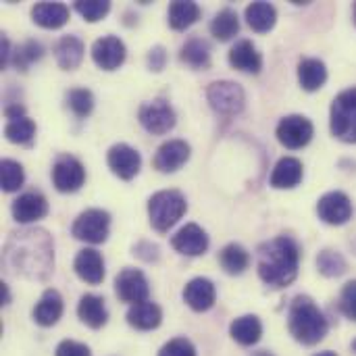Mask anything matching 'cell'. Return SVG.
<instances>
[{
    "instance_id": "1",
    "label": "cell",
    "mask_w": 356,
    "mask_h": 356,
    "mask_svg": "<svg viewBox=\"0 0 356 356\" xmlns=\"http://www.w3.org/2000/svg\"><path fill=\"white\" fill-rule=\"evenodd\" d=\"M2 265L27 280H46L54 269V242L42 227L13 232L2 250Z\"/></svg>"
},
{
    "instance_id": "2",
    "label": "cell",
    "mask_w": 356,
    "mask_h": 356,
    "mask_svg": "<svg viewBox=\"0 0 356 356\" xmlns=\"http://www.w3.org/2000/svg\"><path fill=\"white\" fill-rule=\"evenodd\" d=\"M300 246L290 236H277L269 242H263L257 250V271L259 277L269 288H286L298 275Z\"/></svg>"
},
{
    "instance_id": "3",
    "label": "cell",
    "mask_w": 356,
    "mask_h": 356,
    "mask_svg": "<svg viewBox=\"0 0 356 356\" xmlns=\"http://www.w3.org/2000/svg\"><path fill=\"white\" fill-rule=\"evenodd\" d=\"M288 330L296 342L305 346H315L327 336L330 323L323 311L313 302V298L296 296L288 311Z\"/></svg>"
},
{
    "instance_id": "4",
    "label": "cell",
    "mask_w": 356,
    "mask_h": 356,
    "mask_svg": "<svg viewBox=\"0 0 356 356\" xmlns=\"http://www.w3.org/2000/svg\"><path fill=\"white\" fill-rule=\"evenodd\" d=\"M188 211L186 196L179 190H161L148 200V219L150 225L165 234L169 232Z\"/></svg>"
},
{
    "instance_id": "5",
    "label": "cell",
    "mask_w": 356,
    "mask_h": 356,
    "mask_svg": "<svg viewBox=\"0 0 356 356\" xmlns=\"http://www.w3.org/2000/svg\"><path fill=\"white\" fill-rule=\"evenodd\" d=\"M330 127L338 140L356 144V88H348L334 98L330 111Z\"/></svg>"
},
{
    "instance_id": "6",
    "label": "cell",
    "mask_w": 356,
    "mask_h": 356,
    "mask_svg": "<svg viewBox=\"0 0 356 356\" xmlns=\"http://www.w3.org/2000/svg\"><path fill=\"white\" fill-rule=\"evenodd\" d=\"M207 100L217 115L236 117L244 111L246 94L240 83L223 79V81H213L207 88Z\"/></svg>"
},
{
    "instance_id": "7",
    "label": "cell",
    "mask_w": 356,
    "mask_h": 356,
    "mask_svg": "<svg viewBox=\"0 0 356 356\" xmlns=\"http://www.w3.org/2000/svg\"><path fill=\"white\" fill-rule=\"evenodd\" d=\"M108 232H111V215L102 209L83 211L71 225V236L86 244L106 242Z\"/></svg>"
},
{
    "instance_id": "8",
    "label": "cell",
    "mask_w": 356,
    "mask_h": 356,
    "mask_svg": "<svg viewBox=\"0 0 356 356\" xmlns=\"http://www.w3.org/2000/svg\"><path fill=\"white\" fill-rule=\"evenodd\" d=\"M138 121L140 125L148 131V134H154V136H163V134H169L175 123H177V115L173 111V106L169 104V100L165 98H154V100H148L140 106L138 111Z\"/></svg>"
},
{
    "instance_id": "9",
    "label": "cell",
    "mask_w": 356,
    "mask_h": 356,
    "mask_svg": "<svg viewBox=\"0 0 356 356\" xmlns=\"http://www.w3.org/2000/svg\"><path fill=\"white\" fill-rule=\"evenodd\" d=\"M275 136L282 146L290 150H298V148H305L313 140L315 127L311 119H307L305 115H288L277 123Z\"/></svg>"
},
{
    "instance_id": "10",
    "label": "cell",
    "mask_w": 356,
    "mask_h": 356,
    "mask_svg": "<svg viewBox=\"0 0 356 356\" xmlns=\"http://www.w3.org/2000/svg\"><path fill=\"white\" fill-rule=\"evenodd\" d=\"M52 184L63 194H73L86 184V167L71 154H60L52 165Z\"/></svg>"
},
{
    "instance_id": "11",
    "label": "cell",
    "mask_w": 356,
    "mask_h": 356,
    "mask_svg": "<svg viewBox=\"0 0 356 356\" xmlns=\"http://www.w3.org/2000/svg\"><path fill=\"white\" fill-rule=\"evenodd\" d=\"M115 292H117L121 302H127V305L134 307V305H140V302L148 300L150 284H148L146 275L140 269L125 267L115 277Z\"/></svg>"
},
{
    "instance_id": "12",
    "label": "cell",
    "mask_w": 356,
    "mask_h": 356,
    "mask_svg": "<svg viewBox=\"0 0 356 356\" xmlns=\"http://www.w3.org/2000/svg\"><path fill=\"white\" fill-rule=\"evenodd\" d=\"M106 165L108 169L119 177V179H134L140 173L142 167V156L136 148H131L125 142L113 144L106 152Z\"/></svg>"
},
{
    "instance_id": "13",
    "label": "cell",
    "mask_w": 356,
    "mask_h": 356,
    "mask_svg": "<svg viewBox=\"0 0 356 356\" xmlns=\"http://www.w3.org/2000/svg\"><path fill=\"white\" fill-rule=\"evenodd\" d=\"M317 215L327 225H344L353 219V202L344 192H327L317 202Z\"/></svg>"
},
{
    "instance_id": "14",
    "label": "cell",
    "mask_w": 356,
    "mask_h": 356,
    "mask_svg": "<svg viewBox=\"0 0 356 356\" xmlns=\"http://www.w3.org/2000/svg\"><path fill=\"white\" fill-rule=\"evenodd\" d=\"M127 48L117 35H102L92 44V60L102 71H115L125 63Z\"/></svg>"
},
{
    "instance_id": "15",
    "label": "cell",
    "mask_w": 356,
    "mask_h": 356,
    "mask_svg": "<svg viewBox=\"0 0 356 356\" xmlns=\"http://www.w3.org/2000/svg\"><path fill=\"white\" fill-rule=\"evenodd\" d=\"M190 159V144L184 140H167L163 142L152 159V165L161 173H173L181 169Z\"/></svg>"
},
{
    "instance_id": "16",
    "label": "cell",
    "mask_w": 356,
    "mask_h": 356,
    "mask_svg": "<svg viewBox=\"0 0 356 356\" xmlns=\"http://www.w3.org/2000/svg\"><path fill=\"white\" fill-rule=\"evenodd\" d=\"M10 213L17 223H35L48 215V200L42 192H23L19 198L13 200Z\"/></svg>"
},
{
    "instance_id": "17",
    "label": "cell",
    "mask_w": 356,
    "mask_h": 356,
    "mask_svg": "<svg viewBox=\"0 0 356 356\" xmlns=\"http://www.w3.org/2000/svg\"><path fill=\"white\" fill-rule=\"evenodd\" d=\"M171 246L184 257H200L209 250V236L200 225L188 223L171 238Z\"/></svg>"
},
{
    "instance_id": "18",
    "label": "cell",
    "mask_w": 356,
    "mask_h": 356,
    "mask_svg": "<svg viewBox=\"0 0 356 356\" xmlns=\"http://www.w3.org/2000/svg\"><path fill=\"white\" fill-rule=\"evenodd\" d=\"M184 300L196 313L211 311L215 307V300H217L215 284L211 280H207V277H194V280H190L186 284V288H184Z\"/></svg>"
},
{
    "instance_id": "19",
    "label": "cell",
    "mask_w": 356,
    "mask_h": 356,
    "mask_svg": "<svg viewBox=\"0 0 356 356\" xmlns=\"http://www.w3.org/2000/svg\"><path fill=\"white\" fill-rule=\"evenodd\" d=\"M73 269H75L77 277L90 286H98L104 280V259L94 248L79 250L75 261H73Z\"/></svg>"
},
{
    "instance_id": "20",
    "label": "cell",
    "mask_w": 356,
    "mask_h": 356,
    "mask_svg": "<svg viewBox=\"0 0 356 356\" xmlns=\"http://www.w3.org/2000/svg\"><path fill=\"white\" fill-rule=\"evenodd\" d=\"M229 65L242 73L259 75L263 69V56L250 40H238L229 50Z\"/></svg>"
},
{
    "instance_id": "21",
    "label": "cell",
    "mask_w": 356,
    "mask_h": 356,
    "mask_svg": "<svg viewBox=\"0 0 356 356\" xmlns=\"http://www.w3.org/2000/svg\"><path fill=\"white\" fill-rule=\"evenodd\" d=\"M63 311H65V305H63V296L58 294V290L54 288H48L35 309H33V321L40 325V327H52L58 323V319L63 317Z\"/></svg>"
},
{
    "instance_id": "22",
    "label": "cell",
    "mask_w": 356,
    "mask_h": 356,
    "mask_svg": "<svg viewBox=\"0 0 356 356\" xmlns=\"http://www.w3.org/2000/svg\"><path fill=\"white\" fill-rule=\"evenodd\" d=\"M31 21L44 29H60L69 21V6L63 2H38L31 6Z\"/></svg>"
},
{
    "instance_id": "23",
    "label": "cell",
    "mask_w": 356,
    "mask_h": 356,
    "mask_svg": "<svg viewBox=\"0 0 356 356\" xmlns=\"http://www.w3.org/2000/svg\"><path fill=\"white\" fill-rule=\"evenodd\" d=\"M54 58H56V65L65 71H73L81 65L83 60V52H86V46L83 42L77 38V35H63L54 48Z\"/></svg>"
},
{
    "instance_id": "24",
    "label": "cell",
    "mask_w": 356,
    "mask_h": 356,
    "mask_svg": "<svg viewBox=\"0 0 356 356\" xmlns=\"http://www.w3.org/2000/svg\"><path fill=\"white\" fill-rule=\"evenodd\" d=\"M302 163L294 156H284L271 171V186L275 190H292L302 181Z\"/></svg>"
},
{
    "instance_id": "25",
    "label": "cell",
    "mask_w": 356,
    "mask_h": 356,
    "mask_svg": "<svg viewBox=\"0 0 356 356\" xmlns=\"http://www.w3.org/2000/svg\"><path fill=\"white\" fill-rule=\"evenodd\" d=\"M77 317L92 330H100L108 321V311L102 296L96 294H83L77 305Z\"/></svg>"
},
{
    "instance_id": "26",
    "label": "cell",
    "mask_w": 356,
    "mask_h": 356,
    "mask_svg": "<svg viewBox=\"0 0 356 356\" xmlns=\"http://www.w3.org/2000/svg\"><path fill=\"white\" fill-rule=\"evenodd\" d=\"M127 323L134 327V330H140V332H150V330H156L163 321V311L159 305L146 300V302H140V305H134L129 307L127 311Z\"/></svg>"
},
{
    "instance_id": "27",
    "label": "cell",
    "mask_w": 356,
    "mask_h": 356,
    "mask_svg": "<svg viewBox=\"0 0 356 356\" xmlns=\"http://www.w3.org/2000/svg\"><path fill=\"white\" fill-rule=\"evenodd\" d=\"M229 336L242 346H254L263 336V323L257 315H242L232 321Z\"/></svg>"
},
{
    "instance_id": "28",
    "label": "cell",
    "mask_w": 356,
    "mask_h": 356,
    "mask_svg": "<svg viewBox=\"0 0 356 356\" xmlns=\"http://www.w3.org/2000/svg\"><path fill=\"white\" fill-rule=\"evenodd\" d=\"M200 6L196 2H186V0H175L169 4L167 10V21L169 27L175 31H186L188 27H192L198 19H200Z\"/></svg>"
},
{
    "instance_id": "29",
    "label": "cell",
    "mask_w": 356,
    "mask_h": 356,
    "mask_svg": "<svg viewBox=\"0 0 356 356\" xmlns=\"http://www.w3.org/2000/svg\"><path fill=\"white\" fill-rule=\"evenodd\" d=\"M298 81L302 90L317 92L327 81V67L321 58H300L298 63Z\"/></svg>"
},
{
    "instance_id": "30",
    "label": "cell",
    "mask_w": 356,
    "mask_h": 356,
    "mask_svg": "<svg viewBox=\"0 0 356 356\" xmlns=\"http://www.w3.org/2000/svg\"><path fill=\"white\" fill-rule=\"evenodd\" d=\"M181 63L192 69H209L211 67V46L202 38H190L179 50Z\"/></svg>"
},
{
    "instance_id": "31",
    "label": "cell",
    "mask_w": 356,
    "mask_h": 356,
    "mask_svg": "<svg viewBox=\"0 0 356 356\" xmlns=\"http://www.w3.org/2000/svg\"><path fill=\"white\" fill-rule=\"evenodd\" d=\"M275 21H277V8L273 4H269V2H252V4L246 6V23L257 33H265V31L273 29Z\"/></svg>"
},
{
    "instance_id": "32",
    "label": "cell",
    "mask_w": 356,
    "mask_h": 356,
    "mask_svg": "<svg viewBox=\"0 0 356 356\" xmlns=\"http://www.w3.org/2000/svg\"><path fill=\"white\" fill-rule=\"evenodd\" d=\"M209 29H211V33H213L215 40H219V42H229V40L236 38L238 31H240L238 13H236L234 8H221V10L213 17Z\"/></svg>"
},
{
    "instance_id": "33",
    "label": "cell",
    "mask_w": 356,
    "mask_h": 356,
    "mask_svg": "<svg viewBox=\"0 0 356 356\" xmlns=\"http://www.w3.org/2000/svg\"><path fill=\"white\" fill-rule=\"evenodd\" d=\"M219 263H221V267H223L225 273H229V275H242L248 269V265H250V254H248V250L242 244L232 242V244H227L219 252Z\"/></svg>"
},
{
    "instance_id": "34",
    "label": "cell",
    "mask_w": 356,
    "mask_h": 356,
    "mask_svg": "<svg viewBox=\"0 0 356 356\" xmlns=\"http://www.w3.org/2000/svg\"><path fill=\"white\" fill-rule=\"evenodd\" d=\"M4 138L10 144L27 146L35 138V123L29 117H21V119L6 121V125H4Z\"/></svg>"
},
{
    "instance_id": "35",
    "label": "cell",
    "mask_w": 356,
    "mask_h": 356,
    "mask_svg": "<svg viewBox=\"0 0 356 356\" xmlns=\"http://www.w3.org/2000/svg\"><path fill=\"white\" fill-rule=\"evenodd\" d=\"M42 56H44V46L40 42H35V40H27V42H23L21 46H17L13 50L10 63H13V67L17 71H27Z\"/></svg>"
},
{
    "instance_id": "36",
    "label": "cell",
    "mask_w": 356,
    "mask_h": 356,
    "mask_svg": "<svg viewBox=\"0 0 356 356\" xmlns=\"http://www.w3.org/2000/svg\"><path fill=\"white\" fill-rule=\"evenodd\" d=\"M94 102H96V100H94V94H92L88 88H73V90L67 92V106H69V111H71L75 117H79V119L92 115Z\"/></svg>"
},
{
    "instance_id": "37",
    "label": "cell",
    "mask_w": 356,
    "mask_h": 356,
    "mask_svg": "<svg viewBox=\"0 0 356 356\" xmlns=\"http://www.w3.org/2000/svg\"><path fill=\"white\" fill-rule=\"evenodd\" d=\"M317 267L319 271L325 275V277H340L346 273L348 265H346V259L338 252V250H332V248H325L319 252L317 257Z\"/></svg>"
},
{
    "instance_id": "38",
    "label": "cell",
    "mask_w": 356,
    "mask_h": 356,
    "mask_svg": "<svg viewBox=\"0 0 356 356\" xmlns=\"http://www.w3.org/2000/svg\"><path fill=\"white\" fill-rule=\"evenodd\" d=\"M0 175H2V190L8 194L17 192L25 184V171H23L21 163H17L13 159H4L0 163Z\"/></svg>"
},
{
    "instance_id": "39",
    "label": "cell",
    "mask_w": 356,
    "mask_h": 356,
    "mask_svg": "<svg viewBox=\"0 0 356 356\" xmlns=\"http://www.w3.org/2000/svg\"><path fill=\"white\" fill-rule=\"evenodd\" d=\"M73 8L88 21V23H96L100 19H104L111 10V2L108 0H77L73 4Z\"/></svg>"
},
{
    "instance_id": "40",
    "label": "cell",
    "mask_w": 356,
    "mask_h": 356,
    "mask_svg": "<svg viewBox=\"0 0 356 356\" xmlns=\"http://www.w3.org/2000/svg\"><path fill=\"white\" fill-rule=\"evenodd\" d=\"M159 356H196V346L188 338H173L159 350Z\"/></svg>"
},
{
    "instance_id": "41",
    "label": "cell",
    "mask_w": 356,
    "mask_h": 356,
    "mask_svg": "<svg viewBox=\"0 0 356 356\" xmlns=\"http://www.w3.org/2000/svg\"><path fill=\"white\" fill-rule=\"evenodd\" d=\"M340 311L350 321H356V280L348 282L340 294Z\"/></svg>"
},
{
    "instance_id": "42",
    "label": "cell",
    "mask_w": 356,
    "mask_h": 356,
    "mask_svg": "<svg viewBox=\"0 0 356 356\" xmlns=\"http://www.w3.org/2000/svg\"><path fill=\"white\" fill-rule=\"evenodd\" d=\"M54 356H92L90 348L81 342H75V340H63L56 350Z\"/></svg>"
},
{
    "instance_id": "43",
    "label": "cell",
    "mask_w": 356,
    "mask_h": 356,
    "mask_svg": "<svg viewBox=\"0 0 356 356\" xmlns=\"http://www.w3.org/2000/svg\"><path fill=\"white\" fill-rule=\"evenodd\" d=\"M134 254L138 259L146 261V263H156L159 257H161V248L156 244H152V242H138L134 246Z\"/></svg>"
},
{
    "instance_id": "44",
    "label": "cell",
    "mask_w": 356,
    "mask_h": 356,
    "mask_svg": "<svg viewBox=\"0 0 356 356\" xmlns=\"http://www.w3.org/2000/svg\"><path fill=\"white\" fill-rule=\"evenodd\" d=\"M148 69L150 71H163L165 69V65H167V52H165V48L163 46H154V48H150V52H148Z\"/></svg>"
},
{
    "instance_id": "45",
    "label": "cell",
    "mask_w": 356,
    "mask_h": 356,
    "mask_svg": "<svg viewBox=\"0 0 356 356\" xmlns=\"http://www.w3.org/2000/svg\"><path fill=\"white\" fill-rule=\"evenodd\" d=\"M10 58H13L10 42H8V38H6V35H0V67H2V69H6V67H8V63H10Z\"/></svg>"
},
{
    "instance_id": "46",
    "label": "cell",
    "mask_w": 356,
    "mask_h": 356,
    "mask_svg": "<svg viewBox=\"0 0 356 356\" xmlns=\"http://www.w3.org/2000/svg\"><path fill=\"white\" fill-rule=\"evenodd\" d=\"M8 302H10V292H8V286L2 282V284H0V305L6 307Z\"/></svg>"
},
{
    "instance_id": "47",
    "label": "cell",
    "mask_w": 356,
    "mask_h": 356,
    "mask_svg": "<svg viewBox=\"0 0 356 356\" xmlns=\"http://www.w3.org/2000/svg\"><path fill=\"white\" fill-rule=\"evenodd\" d=\"M252 356H273L271 353H267V350H259V353H254Z\"/></svg>"
},
{
    "instance_id": "48",
    "label": "cell",
    "mask_w": 356,
    "mask_h": 356,
    "mask_svg": "<svg viewBox=\"0 0 356 356\" xmlns=\"http://www.w3.org/2000/svg\"><path fill=\"white\" fill-rule=\"evenodd\" d=\"M315 356H338L336 353H332V350H325V353H319V355Z\"/></svg>"
},
{
    "instance_id": "49",
    "label": "cell",
    "mask_w": 356,
    "mask_h": 356,
    "mask_svg": "<svg viewBox=\"0 0 356 356\" xmlns=\"http://www.w3.org/2000/svg\"><path fill=\"white\" fill-rule=\"evenodd\" d=\"M353 350H355V353H356V340H355V342H353Z\"/></svg>"
},
{
    "instance_id": "50",
    "label": "cell",
    "mask_w": 356,
    "mask_h": 356,
    "mask_svg": "<svg viewBox=\"0 0 356 356\" xmlns=\"http://www.w3.org/2000/svg\"><path fill=\"white\" fill-rule=\"evenodd\" d=\"M353 13H355V23H356V4H355V10H353Z\"/></svg>"
}]
</instances>
